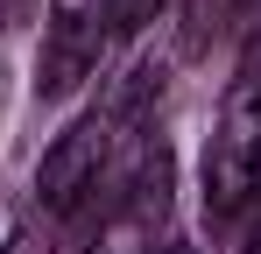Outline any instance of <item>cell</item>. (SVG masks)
Wrapping results in <instances>:
<instances>
[{
  "label": "cell",
  "mask_w": 261,
  "mask_h": 254,
  "mask_svg": "<svg viewBox=\"0 0 261 254\" xmlns=\"http://www.w3.org/2000/svg\"><path fill=\"white\" fill-rule=\"evenodd\" d=\"M261 205V78L233 85L205 148V212L212 226H240Z\"/></svg>",
  "instance_id": "cell-1"
},
{
  "label": "cell",
  "mask_w": 261,
  "mask_h": 254,
  "mask_svg": "<svg viewBox=\"0 0 261 254\" xmlns=\"http://www.w3.org/2000/svg\"><path fill=\"white\" fill-rule=\"evenodd\" d=\"M106 156H113V120H106V113L71 120L57 141H49V156L36 163V205H43L57 226H78V219L99 205Z\"/></svg>",
  "instance_id": "cell-2"
},
{
  "label": "cell",
  "mask_w": 261,
  "mask_h": 254,
  "mask_svg": "<svg viewBox=\"0 0 261 254\" xmlns=\"http://www.w3.org/2000/svg\"><path fill=\"white\" fill-rule=\"evenodd\" d=\"M106 36H113L106 0H57L49 7V29H43V78H36V92L43 99H64V92H78L85 78H99Z\"/></svg>",
  "instance_id": "cell-3"
},
{
  "label": "cell",
  "mask_w": 261,
  "mask_h": 254,
  "mask_svg": "<svg viewBox=\"0 0 261 254\" xmlns=\"http://www.w3.org/2000/svg\"><path fill=\"white\" fill-rule=\"evenodd\" d=\"M163 7H170V0H106V21H113V36H141Z\"/></svg>",
  "instance_id": "cell-4"
},
{
  "label": "cell",
  "mask_w": 261,
  "mask_h": 254,
  "mask_svg": "<svg viewBox=\"0 0 261 254\" xmlns=\"http://www.w3.org/2000/svg\"><path fill=\"white\" fill-rule=\"evenodd\" d=\"M0 254H57V247H49L36 226H21V233H7V247H0Z\"/></svg>",
  "instance_id": "cell-5"
},
{
  "label": "cell",
  "mask_w": 261,
  "mask_h": 254,
  "mask_svg": "<svg viewBox=\"0 0 261 254\" xmlns=\"http://www.w3.org/2000/svg\"><path fill=\"white\" fill-rule=\"evenodd\" d=\"M163 254H191V247H163Z\"/></svg>",
  "instance_id": "cell-6"
}]
</instances>
